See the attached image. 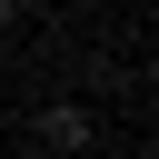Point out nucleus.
I'll use <instances>...</instances> for the list:
<instances>
[{
    "instance_id": "obj_1",
    "label": "nucleus",
    "mask_w": 159,
    "mask_h": 159,
    "mask_svg": "<svg viewBox=\"0 0 159 159\" xmlns=\"http://www.w3.org/2000/svg\"><path fill=\"white\" fill-rule=\"evenodd\" d=\"M30 149H89V119L80 109H50V119H30Z\"/></svg>"
},
{
    "instance_id": "obj_2",
    "label": "nucleus",
    "mask_w": 159,
    "mask_h": 159,
    "mask_svg": "<svg viewBox=\"0 0 159 159\" xmlns=\"http://www.w3.org/2000/svg\"><path fill=\"white\" fill-rule=\"evenodd\" d=\"M0 30H10V0H0Z\"/></svg>"
}]
</instances>
